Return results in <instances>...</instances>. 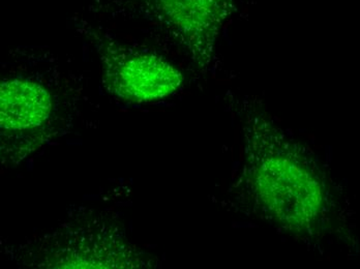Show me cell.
<instances>
[{
	"label": "cell",
	"instance_id": "1",
	"mask_svg": "<svg viewBox=\"0 0 360 269\" xmlns=\"http://www.w3.org/2000/svg\"><path fill=\"white\" fill-rule=\"evenodd\" d=\"M239 185L257 218L298 237L317 231L326 200L317 165L263 118H255L245 131Z\"/></svg>",
	"mask_w": 360,
	"mask_h": 269
},
{
	"label": "cell",
	"instance_id": "2",
	"mask_svg": "<svg viewBox=\"0 0 360 269\" xmlns=\"http://www.w3.org/2000/svg\"><path fill=\"white\" fill-rule=\"evenodd\" d=\"M101 53L104 84L126 102L162 100L179 91L184 82L181 72L161 56L112 45Z\"/></svg>",
	"mask_w": 360,
	"mask_h": 269
},
{
	"label": "cell",
	"instance_id": "3",
	"mask_svg": "<svg viewBox=\"0 0 360 269\" xmlns=\"http://www.w3.org/2000/svg\"><path fill=\"white\" fill-rule=\"evenodd\" d=\"M49 93L32 81L15 79L0 86L2 130L23 132L41 126L51 114Z\"/></svg>",
	"mask_w": 360,
	"mask_h": 269
},
{
	"label": "cell",
	"instance_id": "4",
	"mask_svg": "<svg viewBox=\"0 0 360 269\" xmlns=\"http://www.w3.org/2000/svg\"><path fill=\"white\" fill-rule=\"evenodd\" d=\"M158 4L167 23L196 46L216 32L225 18L228 0H158Z\"/></svg>",
	"mask_w": 360,
	"mask_h": 269
}]
</instances>
